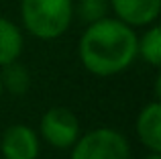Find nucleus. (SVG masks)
<instances>
[{
  "instance_id": "obj_5",
  "label": "nucleus",
  "mask_w": 161,
  "mask_h": 159,
  "mask_svg": "<svg viewBox=\"0 0 161 159\" xmlns=\"http://www.w3.org/2000/svg\"><path fill=\"white\" fill-rule=\"evenodd\" d=\"M0 153L4 159H39V135L27 124H10L2 133Z\"/></svg>"
},
{
  "instance_id": "obj_2",
  "label": "nucleus",
  "mask_w": 161,
  "mask_h": 159,
  "mask_svg": "<svg viewBox=\"0 0 161 159\" xmlns=\"http://www.w3.org/2000/svg\"><path fill=\"white\" fill-rule=\"evenodd\" d=\"M20 20L37 39H57L74 20V0H20Z\"/></svg>"
},
{
  "instance_id": "obj_4",
  "label": "nucleus",
  "mask_w": 161,
  "mask_h": 159,
  "mask_svg": "<svg viewBox=\"0 0 161 159\" xmlns=\"http://www.w3.org/2000/svg\"><path fill=\"white\" fill-rule=\"evenodd\" d=\"M39 133L41 139L55 149H69L82 135L78 116L65 106H53L45 110L39 123Z\"/></svg>"
},
{
  "instance_id": "obj_13",
  "label": "nucleus",
  "mask_w": 161,
  "mask_h": 159,
  "mask_svg": "<svg viewBox=\"0 0 161 159\" xmlns=\"http://www.w3.org/2000/svg\"><path fill=\"white\" fill-rule=\"evenodd\" d=\"M2 94H4V90H2V82H0V98H2Z\"/></svg>"
},
{
  "instance_id": "obj_9",
  "label": "nucleus",
  "mask_w": 161,
  "mask_h": 159,
  "mask_svg": "<svg viewBox=\"0 0 161 159\" xmlns=\"http://www.w3.org/2000/svg\"><path fill=\"white\" fill-rule=\"evenodd\" d=\"M0 82L2 90L12 96H23L31 88V74L19 59L0 68Z\"/></svg>"
},
{
  "instance_id": "obj_10",
  "label": "nucleus",
  "mask_w": 161,
  "mask_h": 159,
  "mask_svg": "<svg viewBox=\"0 0 161 159\" xmlns=\"http://www.w3.org/2000/svg\"><path fill=\"white\" fill-rule=\"evenodd\" d=\"M137 57H143L151 68L161 65V29L155 23L137 37Z\"/></svg>"
},
{
  "instance_id": "obj_12",
  "label": "nucleus",
  "mask_w": 161,
  "mask_h": 159,
  "mask_svg": "<svg viewBox=\"0 0 161 159\" xmlns=\"http://www.w3.org/2000/svg\"><path fill=\"white\" fill-rule=\"evenodd\" d=\"M145 159H161V155L157 151H149V155H145Z\"/></svg>"
},
{
  "instance_id": "obj_11",
  "label": "nucleus",
  "mask_w": 161,
  "mask_h": 159,
  "mask_svg": "<svg viewBox=\"0 0 161 159\" xmlns=\"http://www.w3.org/2000/svg\"><path fill=\"white\" fill-rule=\"evenodd\" d=\"M108 0H78V4H74V14H78L80 20L90 25L108 16Z\"/></svg>"
},
{
  "instance_id": "obj_7",
  "label": "nucleus",
  "mask_w": 161,
  "mask_h": 159,
  "mask_svg": "<svg viewBox=\"0 0 161 159\" xmlns=\"http://www.w3.org/2000/svg\"><path fill=\"white\" fill-rule=\"evenodd\" d=\"M137 137L145 149L161 153V102L151 100L141 108L135 123Z\"/></svg>"
},
{
  "instance_id": "obj_6",
  "label": "nucleus",
  "mask_w": 161,
  "mask_h": 159,
  "mask_svg": "<svg viewBox=\"0 0 161 159\" xmlns=\"http://www.w3.org/2000/svg\"><path fill=\"white\" fill-rule=\"evenodd\" d=\"M118 20L129 27H149L161 12V0H108Z\"/></svg>"
},
{
  "instance_id": "obj_3",
  "label": "nucleus",
  "mask_w": 161,
  "mask_h": 159,
  "mask_svg": "<svg viewBox=\"0 0 161 159\" xmlns=\"http://www.w3.org/2000/svg\"><path fill=\"white\" fill-rule=\"evenodd\" d=\"M69 159H130L129 139L120 131L100 127L84 133L71 145Z\"/></svg>"
},
{
  "instance_id": "obj_8",
  "label": "nucleus",
  "mask_w": 161,
  "mask_h": 159,
  "mask_svg": "<svg viewBox=\"0 0 161 159\" xmlns=\"http://www.w3.org/2000/svg\"><path fill=\"white\" fill-rule=\"evenodd\" d=\"M23 31L6 16H0V68L16 61L23 53Z\"/></svg>"
},
{
  "instance_id": "obj_1",
  "label": "nucleus",
  "mask_w": 161,
  "mask_h": 159,
  "mask_svg": "<svg viewBox=\"0 0 161 159\" xmlns=\"http://www.w3.org/2000/svg\"><path fill=\"white\" fill-rule=\"evenodd\" d=\"M78 55L82 65L94 76H116L137 59V33L116 16H104L90 23L82 33Z\"/></svg>"
}]
</instances>
